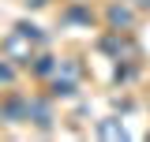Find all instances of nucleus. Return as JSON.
<instances>
[{
  "label": "nucleus",
  "instance_id": "obj_1",
  "mask_svg": "<svg viewBox=\"0 0 150 142\" xmlns=\"http://www.w3.org/2000/svg\"><path fill=\"white\" fill-rule=\"evenodd\" d=\"M0 120L4 124H26L30 120V97H8L4 105H0Z\"/></svg>",
  "mask_w": 150,
  "mask_h": 142
},
{
  "label": "nucleus",
  "instance_id": "obj_2",
  "mask_svg": "<svg viewBox=\"0 0 150 142\" xmlns=\"http://www.w3.org/2000/svg\"><path fill=\"white\" fill-rule=\"evenodd\" d=\"M4 53L11 56V60H19V64H30V37L23 34V30H15V34L4 41Z\"/></svg>",
  "mask_w": 150,
  "mask_h": 142
},
{
  "label": "nucleus",
  "instance_id": "obj_3",
  "mask_svg": "<svg viewBox=\"0 0 150 142\" xmlns=\"http://www.w3.org/2000/svg\"><path fill=\"white\" fill-rule=\"evenodd\" d=\"M30 124H38L41 131H49V127H53V108H49V101L30 97Z\"/></svg>",
  "mask_w": 150,
  "mask_h": 142
},
{
  "label": "nucleus",
  "instance_id": "obj_4",
  "mask_svg": "<svg viewBox=\"0 0 150 142\" xmlns=\"http://www.w3.org/2000/svg\"><path fill=\"white\" fill-rule=\"evenodd\" d=\"M131 22H135V11L131 8H124V4H112L109 8V26L112 30H128Z\"/></svg>",
  "mask_w": 150,
  "mask_h": 142
},
{
  "label": "nucleus",
  "instance_id": "obj_5",
  "mask_svg": "<svg viewBox=\"0 0 150 142\" xmlns=\"http://www.w3.org/2000/svg\"><path fill=\"white\" fill-rule=\"evenodd\" d=\"M98 135L101 138H124V124L120 120H101L98 124Z\"/></svg>",
  "mask_w": 150,
  "mask_h": 142
},
{
  "label": "nucleus",
  "instance_id": "obj_6",
  "mask_svg": "<svg viewBox=\"0 0 150 142\" xmlns=\"http://www.w3.org/2000/svg\"><path fill=\"white\" fill-rule=\"evenodd\" d=\"M71 93H75V79H68V75L60 79V75H56V82H53V97H71Z\"/></svg>",
  "mask_w": 150,
  "mask_h": 142
},
{
  "label": "nucleus",
  "instance_id": "obj_7",
  "mask_svg": "<svg viewBox=\"0 0 150 142\" xmlns=\"http://www.w3.org/2000/svg\"><path fill=\"white\" fill-rule=\"evenodd\" d=\"M53 71H56V60H53V56H38V60H34V75L45 79V75H53Z\"/></svg>",
  "mask_w": 150,
  "mask_h": 142
},
{
  "label": "nucleus",
  "instance_id": "obj_8",
  "mask_svg": "<svg viewBox=\"0 0 150 142\" xmlns=\"http://www.w3.org/2000/svg\"><path fill=\"white\" fill-rule=\"evenodd\" d=\"M15 30H23V34H26V37H30V41H45V34H41V30H38V26H34V22H19V26H15Z\"/></svg>",
  "mask_w": 150,
  "mask_h": 142
},
{
  "label": "nucleus",
  "instance_id": "obj_9",
  "mask_svg": "<svg viewBox=\"0 0 150 142\" xmlns=\"http://www.w3.org/2000/svg\"><path fill=\"white\" fill-rule=\"evenodd\" d=\"M68 19H71V22H90V11H86V8H71Z\"/></svg>",
  "mask_w": 150,
  "mask_h": 142
},
{
  "label": "nucleus",
  "instance_id": "obj_10",
  "mask_svg": "<svg viewBox=\"0 0 150 142\" xmlns=\"http://www.w3.org/2000/svg\"><path fill=\"white\" fill-rule=\"evenodd\" d=\"M11 79H15V71L8 67V64H0V82H11Z\"/></svg>",
  "mask_w": 150,
  "mask_h": 142
},
{
  "label": "nucleus",
  "instance_id": "obj_11",
  "mask_svg": "<svg viewBox=\"0 0 150 142\" xmlns=\"http://www.w3.org/2000/svg\"><path fill=\"white\" fill-rule=\"evenodd\" d=\"M26 4H30V8H45L49 0H26Z\"/></svg>",
  "mask_w": 150,
  "mask_h": 142
},
{
  "label": "nucleus",
  "instance_id": "obj_12",
  "mask_svg": "<svg viewBox=\"0 0 150 142\" xmlns=\"http://www.w3.org/2000/svg\"><path fill=\"white\" fill-rule=\"evenodd\" d=\"M131 4H135V8H150V0H131Z\"/></svg>",
  "mask_w": 150,
  "mask_h": 142
}]
</instances>
